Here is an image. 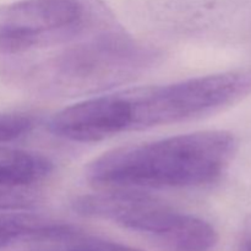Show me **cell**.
Returning <instances> with one entry per match:
<instances>
[{
    "mask_svg": "<svg viewBox=\"0 0 251 251\" xmlns=\"http://www.w3.org/2000/svg\"><path fill=\"white\" fill-rule=\"evenodd\" d=\"M161 58L159 49L132 38L120 25L43 50L1 58L0 74L39 95L81 96L132 80Z\"/></svg>",
    "mask_w": 251,
    "mask_h": 251,
    "instance_id": "1",
    "label": "cell"
},
{
    "mask_svg": "<svg viewBox=\"0 0 251 251\" xmlns=\"http://www.w3.org/2000/svg\"><path fill=\"white\" fill-rule=\"evenodd\" d=\"M226 130H205L129 145L90 162V183L109 189H178L207 185L222 178L238 152Z\"/></svg>",
    "mask_w": 251,
    "mask_h": 251,
    "instance_id": "2",
    "label": "cell"
},
{
    "mask_svg": "<svg viewBox=\"0 0 251 251\" xmlns=\"http://www.w3.org/2000/svg\"><path fill=\"white\" fill-rule=\"evenodd\" d=\"M113 95L122 132L179 124L212 115L249 97L251 66Z\"/></svg>",
    "mask_w": 251,
    "mask_h": 251,
    "instance_id": "3",
    "label": "cell"
},
{
    "mask_svg": "<svg viewBox=\"0 0 251 251\" xmlns=\"http://www.w3.org/2000/svg\"><path fill=\"white\" fill-rule=\"evenodd\" d=\"M80 235L74 226L31 211H0V249L21 242H64Z\"/></svg>",
    "mask_w": 251,
    "mask_h": 251,
    "instance_id": "4",
    "label": "cell"
},
{
    "mask_svg": "<svg viewBox=\"0 0 251 251\" xmlns=\"http://www.w3.org/2000/svg\"><path fill=\"white\" fill-rule=\"evenodd\" d=\"M54 164L38 152L0 146V184L33 186L53 173Z\"/></svg>",
    "mask_w": 251,
    "mask_h": 251,
    "instance_id": "5",
    "label": "cell"
},
{
    "mask_svg": "<svg viewBox=\"0 0 251 251\" xmlns=\"http://www.w3.org/2000/svg\"><path fill=\"white\" fill-rule=\"evenodd\" d=\"M217 242L218 234L210 223L186 213L163 245L172 251H210Z\"/></svg>",
    "mask_w": 251,
    "mask_h": 251,
    "instance_id": "6",
    "label": "cell"
},
{
    "mask_svg": "<svg viewBox=\"0 0 251 251\" xmlns=\"http://www.w3.org/2000/svg\"><path fill=\"white\" fill-rule=\"evenodd\" d=\"M41 200L32 186L0 184V211H31Z\"/></svg>",
    "mask_w": 251,
    "mask_h": 251,
    "instance_id": "7",
    "label": "cell"
},
{
    "mask_svg": "<svg viewBox=\"0 0 251 251\" xmlns=\"http://www.w3.org/2000/svg\"><path fill=\"white\" fill-rule=\"evenodd\" d=\"M34 126L31 115L25 113H0V144L14 141L28 134Z\"/></svg>",
    "mask_w": 251,
    "mask_h": 251,
    "instance_id": "8",
    "label": "cell"
},
{
    "mask_svg": "<svg viewBox=\"0 0 251 251\" xmlns=\"http://www.w3.org/2000/svg\"><path fill=\"white\" fill-rule=\"evenodd\" d=\"M90 243L96 248L98 251H142L135 248L126 247V245L117 244V243L107 242V240L100 239H90Z\"/></svg>",
    "mask_w": 251,
    "mask_h": 251,
    "instance_id": "9",
    "label": "cell"
},
{
    "mask_svg": "<svg viewBox=\"0 0 251 251\" xmlns=\"http://www.w3.org/2000/svg\"><path fill=\"white\" fill-rule=\"evenodd\" d=\"M243 243L251 245V215L245 220L243 227Z\"/></svg>",
    "mask_w": 251,
    "mask_h": 251,
    "instance_id": "10",
    "label": "cell"
},
{
    "mask_svg": "<svg viewBox=\"0 0 251 251\" xmlns=\"http://www.w3.org/2000/svg\"><path fill=\"white\" fill-rule=\"evenodd\" d=\"M70 251H98L96 249L95 247H93L92 244L90 243V240H86L85 245H82L81 248H78V249H75V250H70Z\"/></svg>",
    "mask_w": 251,
    "mask_h": 251,
    "instance_id": "11",
    "label": "cell"
},
{
    "mask_svg": "<svg viewBox=\"0 0 251 251\" xmlns=\"http://www.w3.org/2000/svg\"><path fill=\"white\" fill-rule=\"evenodd\" d=\"M238 251H251V245L247 244V243H242V245H240Z\"/></svg>",
    "mask_w": 251,
    "mask_h": 251,
    "instance_id": "12",
    "label": "cell"
}]
</instances>
